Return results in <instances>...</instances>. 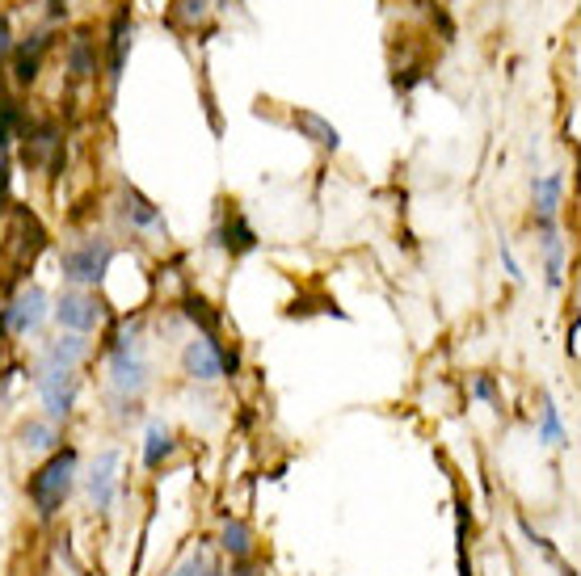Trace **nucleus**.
Wrapping results in <instances>:
<instances>
[{"label": "nucleus", "instance_id": "nucleus-1", "mask_svg": "<svg viewBox=\"0 0 581 576\" xmlns=\"http://www.w3.org/2000/svg\"><path fill=\"white\" fill-rule=\"evenodd\" d=\"M76 463H80V455L72 446H64V450H51V459L30 476V501L38 509V518H55L64 509V501L72 497V484H76Z\"/></svg>", "mask_w": 581, "mask_h": 576}, {"label": "nucleus", "instance_id": "nucleus-2", "mask_svg": "<svg viewBox=\"0 0 581 576\" xmlns=\"http://www.w3.org/2000/svg\"><path fill=\"white\" fill-rule=\"evenodd\" d=\"M110 261H114V240L110 236H89L64 249L59 257V274H64L68 286H80V291H93L97 282L110 274Z\"/></svg>", "mask_w": 581, "mask_h": 576}, {"label": "nucleus", "instance_id": "nucleus-3", "mask_svg": "<svg viewBox=\"0 0 581 576\" xmlns=\"http://www.w3.org/2000/svg\"><path fill=\"white\" fill-rule=\"evenodd\" d=\"M182 370H186L194 383H215V379H224L228 370H236V349L228 354V349H219L215 337L198 333V337H190L186 349H182Z\"/></svg>", "mask_w": 581, "mask_h": 576}, {"label": "nucleus", "instance_id": "nucleus-4", "mask_svg": "<svg viewBox=\"0 0 581 576\" xmlns=\"http://www.w3.org/2000/svg\"><path fill=\"white\" fill-rule=\"evenodd\" d=\"M51 316V299L43 286H26L13 303L0 307V337H30Z\"/></svg>", "mask_w": 581, "mask_h": 576}, {"label": "nucleus", "instance_id": "nucleus-5", "mask_svg": "<svg viewBox=\"0 0 581 576\" xmlns=\"http://www.w3.org/2000/svg\"><path fill=\"white\" fill-rule=\"evenodd\" d=\"M152 387V362L139 349H110V392L114 400H139Z\"/></svg>", "mask_w": 581, "mask_h": 576}, {"label": "nucleus", "instance_id": "nucleus-6", "mask_svg": "<svg viewBox=\"0 0 581 576\" xmlns=\"http://www.w3.org/2000/svg\"><path fill=\"white\" fill-rule=\"evenodd\" d=\"M51 316H55V324L64 328V333H80V337H89L93 328L106 320V312H102V303H97V295H93V291H80V286H68V291L55 299Z\"/></svg>", "mask_w": 581, "mask_h": 576}, {"label": "nucleus", "instance_id": "nucleus-7", "mask_svg": "<svg viewBox=\"0 0 581 576\" xmlns=\"http://www.w3.org/2000/svg\"><path fill=\"white\" fill-rule=\"evenodd\" d=\"M34 387H38V400H43L51 425L72 417L76 396H80V375H76V370H47V375H34Z\"/></svg>", "mask_w": 581, "mask_h": 576}, {"label": "nucleus", "instance_id": "nucleus-8", "mask_svg": "<svg viewBox=\"0 0 581 576\" xmlns=\"http://www.w3.org/2000/svg\"><path fill=\"white\" fill-rule=\"evenodd\" d=\"M118 463H123V450H118V446L97 450V459L89 463L85 492H89V505H93L97 513L114 509V501H118Z\"/></svg>", "mask_w": 581, "mask_h": 576}, {"label": "nucleus", "instance_id": "nucleus-9", "mask_svg": "<svg viewBox=\"0 0 581 576\" xmlns=\"http://www.w3.org/2000/svg\"><path fill=\"white\" fill-rule=\"evenodd\" d=\"M85 358H89V337H80V333H59L55 341H47L43 349H38L34 375H47V370H76ZM34 375H30V379H34Z\"/></svg>", "mask_w": 581, "mask_h": 576}, {"label": "nucleus", "instance_id": "nucleus-10", "mask_svg": "<svg viewBox=\"0 0 581 576\" xmlns=\"http://www.w3.org/2000/svg\"><path fill=\"white\" fill-rule=\"evenodd\" d=\"M211 244H219V249L232 253V257H245V253H253V249H257V232L249 228L245 211L228 207V211H224V223H219V228L211 232Z\"/></svg>", "mask_w": 581, "mask_h": 576}, {"label": "nucleus", "instance_id": "nucleus-11", "mask_svg": "<svg viewBox=\"0 0 581 576\" xmlns=\"http://www.w3.org/2000/svg\"><path fill=\"white\" fill-rule=\"evenodd\" d=\"M531 194H535V223L539 232H556V215H560V194H565V177L548 173V177H535L531 181Z\"/></svg>", "mask_w": 581, "mask_h": 576}, {"label": "nucleus", "instance_id": "nucleus-12", "mask_svg": "<svg viewBox=\"0 0 581 576\" xmlns=\"http://www.w3.org/2000/svg\"><path fill=\"white\" fill-rule=\"evenodd\" d=\"M51 47V30H38L30 34L26 43H17L9 55H13V80L17 85H34L38 80V68H43V55Z\"/></svg>", "mask_w": 581, "mask_h": 576}, {"label": "nucleus", "instance_id": "nucleus-13", "mask_svg": "<svg viewBox=\"0 0 581 576\" xmlns=\"http://www.w3.org/2000/svg\"><path fill=\"white\" fill-rule=\"evenodd\" d=\"M123 215L131 219V228L139 232H165V215H160V207L152 198H144L135 190V185H127L123 190Z\"/></svg>", "mask_w": 581, "mask_h": 576}, {"label": "nucleus", "instance_id": "nucleus-14", "mask_svg": "<svg viewBox=\"0 0 581 576\" xmlns=\"http://www.w3.org/2000/svg\"><path fill=\"white\" fill-rule=\"evenodd\" d=\"M131 43H135V22H131V13L123 9L110 22V85H118V80H123V64H127Z\"/></svg>", "mask_w": 581, "mask_h": 576}, {"label": "nucleus", "instance_id": "nucleus-15", "mask_svg": "<svg viewBox=\"0 0 581 576\" xmlns=\"http://www.w3.org/2000/svg\"><path fill=\"white\" fill-rule=\"evenodd\" d=\"M291 127L304 135V139H312V143H320V148H342V131L333 127L329 118H320V114H312V110H295L291 114Z\"/></svg>", "mask_w": 581, "mask_h": 576}, {"label": "nucleus", "instance_id": "nucleus-16", "mask_svg": "<svg viewBox=\"0 0 581 576\" xmlns=\"http://www.w3.org/2000/svg\"><path fill=\"white\" fill-rule=\"evenodd\" d=\"M17 442H22V450L51 455V450H59V425H51L47 417H30V421H22V429H17Z\"/></svg>", "mask_w": 581, "mask_h": 576}, {"label": "nucleus", "instance_id": "nucleus-17", "mask_svg": "<svg viewBox=\"0 0 581 576\" xmlns=\"http://www.w3.org/2000/svg\"><path fill=\"white\" fill-rule=\"evenodd\" d=\"M177 450V438H173V429L165 421H148V434H144V467L156 471L160 463H165L169 455Z\"/></svg>", "mask_w": 581, "mask_h": 576}, {"label": "nucleus", "instance_id": "nucleus-18", "mask_svg": "<svg viewBox=\"0 0 581 576\" xmlns=\"http://www.w3.org/2000/svg\"><path fill=\"white\" fill-rule=\"evenodd\" d=\"M535 442H539V446H552V450L569 446V429L560 425V408H556V400H552V396H544V408H539V429H535Z\"/></svg>", "mask_w": 581, "mask_h": 576}, {"label": "nucleus", "instance_id": "nucleus-19", "mask_svg": "<svg viewBox=\"0 0 581 576\" xmlns=\"http://www.w3.org/2000/svg\"><path fill=\"white\" fill-rule=\"evenodd\" d=\"M219 547H224L232 560H249V555H253V530H249V522L228 518L224 530H219Z\"/></svg>", "mask_w": 581, "mask_h": 576}, {"label": "nucleus", "instance_id": "nucleus-20", "mask_svg": "<svg viewBox=\"0 0 581 576\" xmlns=\"http://www.w3.org/2000/svg\"><path fill=\"white\" fill-rule=\"evenodd\" d=\"M68 72H72V80H89L97 72V51H93L85 30H80L72 38V47H68Z\"/></svg>", "mask_w": 581, "mask_h": 576}, {"label": "nucleus", "instance_id": "nucleus-21", "mask_svg": "<svg viewBox=\"0 0 581 576\" xmlns=\"http://www.w3.org/2000/svg\"><path fill=\"white\" fill-rule=\"evenodd\" d=\"M539 244H544V261H548V286L560 291V282H565V240H560V232H548Z\"/></svg>", "mask_w": 581, "mask_h": 576}, {"label": "nucleus", "instance_id": "nucleus-22", "mask_svg": "<svg viewBox=\"0 0 581 576\" xmlns=\"http://www.w3.org/2000/svg\"><path fill=\"white\" fill-rule=\"evenodd\" d=\"M173 576H224V568H219L211 555H207V547H198V551H190L182 564L173 568Z\"/></svg>", "mask_w": 581, "mask_h": 576}, {"label": "nucleus", "instance_id": "nucleus-23", "mask_svg": "<svg viewBox=\"0 0 581 576\" xmlns=\"http://www.w3.org/2000/svg\"><path fill=\"white\" fill-rule=\"evenodd\" d=\"M186 316H190L194 324H203V333H207V337H215V328H219V316L211 312V307H207L203 299H194V295H190V299H186Z\"/></svg>", "mask_w": 581, "mask_h": 576}, {"label": "nucleus", "instance_id": "nucleus-24", "mask_svg": "<svg viewBox=\"0 0 581 576\" xmlns=\"http://www.w3.org/2000/svg\"><path fill=\"white\" fill-rule=\"evenodd\" d=\"M497 257H502L510 282H523V278H527V274H523V265H518V257H514V249H510V240H497Z\"/></svg>", "mask_w": 581, "mask_h": 576}, {"label": "nucleus", "instance_id": "nucleus-25", "mask_svg": "<svg viewBox=\"0 0 581 576\" xmlns=\"http://www.w3.org/2000/svg\"><path fill=\"white\" fill-rule=\"evenodd\" d=\"M472 396H476V400H489V404H493V400H497V383H493V375H480V379L472 383Z\"/></svg>", "mask_w": 581, "mask_h": 576}, {"label": "nucleus", "instance_id": "nucleus-26", "mask_svg": "<svg viewBox=\"0 0 581 576\" xmlns=\"http://www.w3.org/2000/svg\"><path fill=\"white\" fill-rule=\"evenodd\" d=\"M182 17H186V22H203V17H207V0H182Z\"/></svg>", "mask_w": 581, "mask_h": 576}, {"label": "nucleus", "instance_id": "nucleus-27", "mask_svg": "<svg viewBox=\"0 0 581 576\" xmlns=\"http://www.w3.org/2000/svg\"><path fill=\"white\" fill-rule=\"evenodd\" d=\"M13 51V30H9V17L0 13V59H5Z\"/></svg>", "mask_w": 581, "mask_h": 576}, {"label": "nucleus", "instance_id": "nucleus-28", "mask_svg": "<svg viewBox=\"0 0 581 576\" xmlns=\"http://www.w3.org/2000/svg\"><path fill=\"white\" fill-rule=\"evenodd\" d=\"M5 194H9V152H0V207H5Z\"/></svg>", "mask_w": 581, "mask_h": 576}, {"label": "nucleus", "instance_id": "nucleus-29", "mask_svg": "<svg viewBox=\"0 0 581 576\" xmlns=\"http://www.w3.org/2000/svg\"><path fill=\"white\" fill-rule=\"evenodd\" d=\"M577 333H581V320L569 324V341H565V345H569V358H577Z\"/></svg>", "mask_w": 581, "mask_h": 576}, {"label": "nucleus", "instance_id": "nucleus-30", "mask_svg": "<svg viewBox=\"0 0 581 576\" xmlns=\"http://www.w3.org/2000/svg\"><path fill=\"white\" fill-rule=\"evenodd\" d=\"M232 576H262V572L249 568V560H232Z\"/></svg>", "mask_w": 581, "mask_h": 576}, {"label": "nucleus", "instance_id": "nucleus-31", "mask_svg": "<svg viewBox=\"0 0 581 576\" xmlns=\"http://www.w3.org/2000/svg\"><path fill=\"white\" fill-rule=\"evenodd\" d=\"M47 5H51V17H55V22H59V17H64V13H68V5H64V0H47Z\"/></svg>", "mask_w": 581, "mask_h": 576}]
</instances>
